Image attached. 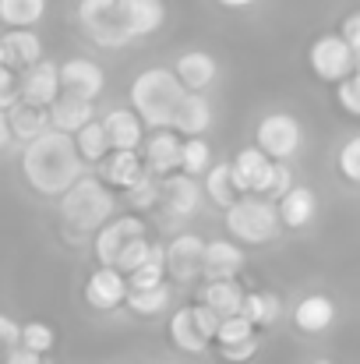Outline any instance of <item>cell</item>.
<instances>
[{"instance_id":"1","label":"cell","mask_w":360,"mask_h":364,"mask_svg":"<svg viewBox=\"0 0 360 364\" xmlns=\"http://www.w3.org/2000/svg\"><path fill=\"white\" fill-rule=\"evenodd\" d=\"M21 177L39 198H60L82 173L85 159L75 149V138L67 131L46 127L32 141L21 145Z\"/></svg>"},{"instance_id":"2","label":"cell","mask_w":360,"mask_h":364,"mask_svg":"<svg viewBox=\"0 0 360 364\" xmlns=\"http://www.w3.org/2000/svg\"><path fill=\"white\" fill-rule=\"evenodd\" d=\"M114 213H117V191H114L99 173H82V177L57 198L60 234H64L67 241H85V237L96 234Z\"/></svg>"},{"instance_id":"3","label":"cell","mask_w":360,"mask_h":364,"mask_svg":"<svg viewBox=\"0 0 360 364\" xmlns=\"http://www.w3.org/2000/svg\"><path fill=\"white\" fill-rule=\"evenodd\" d=\"M184 85L180 78L173 75V68H145L131 78L127 85V103L131 110L141 117V124L148 131L156 127H170L173 124V114L184 100Z\"/></svg>"},{"instance_id":"4","label":"cell","mask_w":360,"mask_h":364,"mask_svg":"<svg viewBox=\"0 0 360 364\" xmlns=\"http://www.w3.org/2000/svg\"><path fill=\"white\" fill-rule=\"evenodd\" d=\"M223 213H227V216H223L227 234L237 244H268V241H276V234L283 230L279 209H276V202L265 198V195L244 191Z\"/></svg>"},{"instance_id":"5","label":"cell","mask_w":360,"mask_h":364,"mask_svg":"<svg viewBox=\"0 0 360 364\" xmlns=\"http://www.w3.org/2000/svg\"><path fill=\"white\" fill-rule=\"evenodd\" d=\"M75 18H78L85 39L99 50H127L134 43V32L127 25L120 0H78Z\"/></svg>"},{"instance_id":"6","label":"cell","mask_w":360,"mask_h":364,"mask_svg":"<svg viewBox=\"0 0 360 364\" xmlns=\"http://www.w3.org/2000/svg\"><path fill=\"white\" fill-rule=\"evenodd\" d=\"M202 251H205V237L195 230H184L170 244H163L166 279L173 287H191L195 279H202Z\"/></svg>"},{"instance_id":"7","label":"cell","mask_w":360,"mask_h":364,"mask_svg":"<svg viewBox=\"0 0 360 364\" xmlns=\"http://www.w3.org/2000/svg\"><path fill=\"white\" fill-rule=\"evenodd\" d=\"M304 127L293 114H265L254 131V145L272 159H293L300 152Z\"/></svg>"},{"instance_id":"8","label":"cell","mask_w":360,"mask_h":364,"mask_svg":"<svg viewBox=\"0 0 360 364\" xmlns=\"http://www.w3.org/2000/svg\"><path fill=\"white\" fill-rule=\"evenodd\" d=\"M307 64H311V71H315L322 82H343V78L357 68V57H354V50H350V43H347L343 36L329 32V36H318V39L311 43Z\"/></svg>"},{"instance_id":"9","label":"cell","mask_w":360,"mask_h":364,"mask_svg":"<svg viewBox=\"0 0 360 364\" xmlns=\"http://www.w3.org/2000/svg\"><path fill=\"white\" fill-rule=\"evenodd\" d=\"M159 205L173 216V220H191L202 213L205 205V191H202V181L184 173V170H173L166 177H159Z\"/></svg>"},{"instance_id":"10","label":"cell","mask_w":360,"mask_h":364,"mask_svg":"<svg viewBox=\"0 0 360 364\" xmlns=\"http://www.w3.org/2000/svg\"><path fill=\"white\" fill-rule=\"evenodd\" d=\"M141 234H148V223H145L141 213H131V216H117L114 213L92 234V258H96V265H114L120 247L131 241V237H141Z\"/></svg>"},{"instance_id":"11","label":"cell","mask_w":360,"mask_h":364,"mask_svg":"<svg viewBox=\"0 0 360 364\" xmlns=\"http://www.w3.org/2000/svg\"><path fill=\"white\" fill-rule=\"evenodd\" d=\"M57 75H60V92L67 96L96 103L107 92V71L92 57H67L64 64H57Z\"/></svg>"},{"instance_id":"12","label":"cell","mask_w":360,"mask_h":364,"mask_svg":"<svg viewBox=\"0 0 360 364\" xmlns=\"http://www.w3.org/2000/svg\"><path fill=\"white\" fill-rule=\"evenodd\" d=\"M82 297H85V304H89L92 311L110 315V311L124 308V297H127V276L120 272L117 265H96V269L89 272L85 287H82Z\"/></svg>"},{"instance_id":"13","label":"cell","mask_w":360,"mask_h":364,"mask_svg":"<svg viewBox=\"0 0 360 364\" xmlns=\"http://www.w3.org/2000/svg\"><path fill=\"white\" fill-rule=\"evenodd\" d=\"M60 96V75H57V60L39 57L36 64L18 71V100L36 103V107H50Z\"/></svg>"},{"instance_id":"14","label":"cell","mask_w":360,"mask_h":364,"mask_svg":"<svg viewBox=\"0 0 360 364\" xmlns=\"http://www.w3.org/2000/svg\"><path fill=\"white\" fill-rule=\"evenodd\" d=\"M230 163H234V181H237L240 195L244 191L268 195V184H272V173H276V159L272 156H265L258 145H244Z\"/></svg>"},{"instance_id":"15","label":"cell","mask_w":360,"mask_h":364,"mask_svg":"<svg viewBox=\"0 0 360 364\" xmlns=\"http://www.w3.org/2000/svg\"><path fill=\"white\" fill-rule=\"evenodd\" d=\"M180 141H184V134H177L173 127H156L152 134H145V141H141L145 170L152 177H166V173L180 170Z\"/></svg>"},{"instance_id":"16","label":"cell","mask_w":360,"mask_h":364,"mask_svg":"<svg viewBox=\"0 0 360 364\" xmlns=\"http://www.w3.org/2000/svg\"><path fill=\"white\" fill-rule=\"evenodd\" d=\"M173 75L180 78L187 92H209L219 78V60L209 50H184L173 60Z\"/></svg>"},{"instance_id":"17","label":"cell","mask_w":360,"mask_h":364,"mask_svg":"<svg viewBox=\"0 0 360 364\" xmlns=\"http://www.w3.org/2000/svg\"><path fill=\"white\" fill-rule=\"evenodd\" d=\"M96 173L114 188V191H124V188H131L141 173H148L145 170V159H141V152L138 149H110L99 163H96Z\"/></svg>"},{"instance_id":"18","label":"cell","mask_w":360,"mask_h":364,"mask_svg":"<svg viewBox=\"0 0 360 364\" xmlns=\"http://www.w3.org/2000/svg\"><path fill=\"white\" fill-rule=\"evenodd\" d=\"M247 255L234 237H212L202 251V279H219V276H237L244 269Z\"/></svg>"},{"instance_id":"19","label":"cell","mask_w":360,"mask_h":364,"mask_svg":"<svg viewBox=\"0 0 360 364\" xmlns=\"http://www.w3.org/2000/svg\"><path fill=\"white\" fill-rule=\"evenodd\" d=\"M276 209H279V223L286 230H304L315 216H318V195L311 188H290L276 198Z\"/></svg>"},{"instance_id":"20","label":"cell","mask_w":360,"mask_h":364,"mask_svg":"<svg viewBox=\"0 0 360 364\" xmlns=\"http://www.w3.org/2000/svg\"><path fill=\"white\" fill-rule=\"evenodd\" d=\"M99 121L107 127L110 149H141L148 127L141 124V117H138L131 107H114V110H107Z\"/></svg>"},{"instance_id":"21","label":"cell","mask_w":360,"mask_h":364,"mask_svg":"<svg viewBox=\"0 0 360 364\" xmlns=\"http://www.w3.org/2000/svg\"><path fill=\"white\" fill-rule=\"evenodd\" d=\"M212 121H216V114H212L209 96H205V92H184V100H180V107H177L170 127H173L177 134L191 138V134H205V131L212 127Z\"/></svg>"},{"instance_id":"22","label":"cell","mask_w":360,"mask_h":364,"mask_svg":"<svg viewBox=\"0 0 360 364\" xmlns=\"http://www.w3.org/2000/svg\"><path fill=\"white\" fill-rule=\"evenodd\" d=\"M198 301L205 308H212L219 318L237 315L240 301H244V287L237 283V276H219V279H202L198 287Z\"/></svg>"},{"instance_id":"23","label":"cell","mask_w":360,"mask_h":364,"mask_svg":"<svg viewBox=\"0 0 360 364\" xmlns=\"http://www.w3.org/2000/svg\"><path fill=\"white\" fill-rule=\"evenodd\" d=\"M332 322H336V301L325 297V294H307V297L293 308V326H297L300 333L318 336V333H325Z\"/></svg>"},{"instance_id":"24","label":"cell","mask_w":360,"mask_h":364,"mask_svg":"<svg viewBox=\"0 0 360 364\" xmlns=\"http://www.w3.org/2000/svg\"><path fill=\"white\" fill-rule=\"evenodd\" d=\"M166 333H170V343H173L180 354H187V358H202V354L209 350V340H205V336L198 333V326H195L191 304H184V308H177V311L170 315Z\"/></svg>"},{"instance_id":"25","label":"cell","mask_w":360,"mask_h":364,"mask_svg":"<svg viewBox=\"0 0 360 364\" xmlns=\"http://www.w3.org/2000/svg\"><path fill=\"white\" fill-rule=\"evenodd\" d=\"M46 114H50V127H57V131H67V134H75L82 124H89L96 117V103H89V100H78V96H67V92H60L50 107H46Z\"/></svg>"},{"instance_id":"26","label":"cell","mask_w":360,"mask_h":364,"mask_svg":"<svg viewBox=\"0 0 360 364\" xmlns=\"http://www.w3.org/2000/svg\"><path fill=\"white\" fill-rule=\"evenodd\" d=\"M127 25L134 32V39H148L166 25V4L163 0H120Z\"/></svg>"},{"instance_id":"27","label":"cell","mask_w":360,"mask_h":364,"mask_svg":"<svg viewBox=\"0 0 360 364\" xmlns=\"http://www.w3.org/2000/svg\"><path fill=\"white\" fill-rule=\"evenodd\" d=\"M202 191H205V202H212L216 209H227L240 195L237 181H234V163L230 159L209 163V170L202 173Z\"/></svg>"},{"instance_id":"28","label":"cell","mask_w":360,"mask_h":364,"mask_svg":"<svg viewBox=\"0 0 360 364\" xmlns=\"http://www.w3.org/2000/svg\"><path fill=\"white\" fill-rule=\"evenodd\" d=\"M170 304H173V283L170 279H163L156 287H145V290H127V297H124V308L138 318H156Z\"/></svg>"},{"instance_id":"29","label":"cell","mask_w":360,"mask_h":364,"mask_svg":"<svg viewBox=\"0 0 360 364\" xmlns=\"http://www.w3.org/2000/svg\"><path fill=\"white\" fill-rule=\"evenodd\" d=\"M0 36H4L7 64H11L14 71H21V68H28V64H36V60L43 57V39H39L36 28H7V32H0Z\"/></svg>"},{"instance_id":"30","label":"cell","mask_w":360,"mask_h":364,"mask_svg":"<svg viewBox=\"0 0 360 364\" xmlns=\"http://www.w3.org/2000/svg\"><path fill=\"white\" fill-rule=\"evenodd\" d=\"M240 315H244L254 329H265V326H276V322L283 318V301H279V294H272V290H244Z\"/></svg>"},{"instance_id":"31","label":"cell","mask_w":360,"mask_h":364,"mask_svg":"<svg viewBox=\"0 0 360 364\" xmlns=\"http://www.w3.org/2000/svg\"><path fill=\"white\" fill-rule=\"evenodd\" d=\"M7 124H11V134H14V141H32L36 134H43L46 127H50V114H46V107H36V103H25V100H18L11 110H7Z\"/></svg>"},{"instance_id":"32","label":"cell","mask_w":360,"mask_h":364,"mask_svg":"<svg viewBox=\"0 0 360 364\" xmlns=\"http://www.w3.org/2000/svg\"><path fill=\"white\" fill-rule=\"evenodd\" d=\"M71 138H75V149H78V156L85 159V166H89V163L96 166V163L110 152V138H107V127H103L99 117H92L89 124H82Z\"/></svg>"},{"instance_id":"33","label":"cell","mask_w":360,"mask_h":364,"mask_svg":"<svg viewBox=\"0 0 360 364\" xmlns=\"http://www.w3.org/2000/svg\"><path fill=\"white\" fill-rule=\"evenodd\" d=\"M46 18V0H0L4 28H36Z\"/></svg>"},{"instance_id":"34","label":"cell","mask_w":360,"mask_h":364,"mask_svg":"<svg viewBox=\"0 0 360 364\" xmlns=\"http://www.w3.org/2000/svg\"><path fill=\"white\" fill-rule=\"evenodd\" d=\"M212 163V145L205 134H191L180 141V170L191 173V177H202Z\"/></svg>"},{"instance_id":"35","label":"cell","mask_w":360,"mask_h":364,"mask_svg":"<svg viewBox=\"0 0 360 364\" xmlns=\"http://www.w3.org/2000/svg\"><path fill=\"white\" fill-rule=\"evenodd\" d=\"M124 198H127V205H131V213H152V209H159V177H152V173H141L131 188H124Z\"/></svg>"},{"instance_id":"36","label":"cell","mask_w":360,"mask_h":364,"mask_svg":"<svg viewBox=\"0 0 360 364\" xmlns=\"http://www.w3.org/2000/svg\"><path fill=\"white\" fill-rule=\"evenodd\" d=\"M18 343L28 347V350H36V354H53V347H57V329H53L50 322H43V318H32V322H25V326L18 329Z\"/></svg>"},{"instance_id":"37","label":"cell","mask_w":360,"mask_h":364,"mask_svg":"<svg viewBox=\"0 0 360 364\" xmlns=\"http://www.w3.org/2000/svg\"><path fill=\"white\" fill-rule=\"evenodd\" d=\"M159 247H163V244H156L152 237H148V234H141V237H131V241H127V244H124V247L117 251L114 265H117L120 272L127 276L131 269H138L141 262H148V258H152V255H156Z\"/></svg>"},{"instance_id":"38","label":"cell","mask_w":360,"mask_h":364,"mask_svg":"<svg viewBox=\"0 0 360 364\" xmlns=\"http://www.w3.org/2000/svg\"><path fill=\"white\" fill-rule=\"evenodd\" d=\"M163 279H166V262H163V247H159L148 262H141L138 269L127 272V290H145V287H156Z\"/></svg>"},{"instance_id":"39","label":"cell","mask_w":360,"mask_h":364,"mask_svg":"<svg viewBox=\"0 0 360 364\" xmlns=\"http://www.w3.org/2000/svg\"><path fill=\"white\" fill-rule=\"evenodd\" d=\"M258 329L244 318V315H227V318H219V329H216V340L212 343H237V340H247V336H254Z\"/></svg>"},{"instance_id":"40","label":"cell","mask_w":360,"mask_h":364,"mask_svg":"<svg viewBox=\"0 0 360 364\" xmlns=\"http://www.w3.org/2000/svg\"><path fill=\"white\" fill-rule=\"evenodd\" d=\"M336 100L347 114L360 117V68H354L343 82H336Z\"/></svg>"},{"instance_id":"41","label":"cell","mask_w":360,"mask_h":364,"mask_svg":"<svg viewBox=\"0 0 360 364\" xmlns=\"http://www.w3.org/2000/svg\"><path fill=\"white\" fill-rule=\"evenodd\" d=\"M258 347H261L258 333H254V336H247V340H237V343H216L219 358H223L227 364H244V361H251V358L258 354Z\"/></svg>"},{"instance_id":"42","label":"cell","mask_w":360,"mask_h":364,"mask_svg":"<svg viewBox=\"0 0 360 364\" xmlns=\"http://www.w3.org/2000/svg\"><path fill=\"white\" fill-rule=\"evenodd\" d=\"M339 173H343L350 184H360V134H354V138L339 149Z\"/></svg>"},{"instance_id":"43","label":"cell","mask_w":360,"mask_h":364,"mask_svg":"<svg viewBox=\"0 0 360 364\" xmlns=\"http://www.w3.org/2000/svg\"><path fill=\"white\" fill-rule=\"evenodd\" d=\"M18 329H21V322H14L11 315L0 311V364H7V354L18 347Z\"/></svg>"},{"instance_id":"44","label":"cell","mask_w":360,"mask_h":364,"mask_svg":"<svg viewBox=\"0 0 360 364\" xmlns=\"http://www.w3.org/2000/svg\"><path fill=\"white\" fill-rule=\"evenodd\" d=\"M191 311H195V326H198V333L212 343V340H216V329H219V315H216L212 308H205L202 301L191 304Z\"/></svg>"},{"instance_id":"45","label":"cell","mask_w":360,"mask_h":364,"mask_svg":"<svg viewBox=\"0 0 360 364\" xmlns=\"http://www.w3.org/2000/svg\"><path fill=\"white\" fill-rule=\"evenodd\" d=\"M293 188V173H290V166H286V159H276V173H272V184H268V195L265 198H279L283 191H290Z\"/></svg>"},{"instance_id":"46","label":"cell","mask_w":360,"mask_h":364,"mask_svg":"<svg viewBox=\"0 0 360 364\" xmlns=\"http://www.w3.org/2000/svg\"><path fill=\"white\" fill-rule=\"evenodd\" d=\"M7 364H57L50 354H36V350H28V347H14L11 354H7Z\"/></svg>"},{"instance_id":"47","label":"cell","mask_w":360,"mask_h":364,"mask_svg":"<svg viewBox=\"0 0 360 364\" xmlns=\"http://www.w3.org/2000/svg\"><path fill=\"white\" fill-rule=\"evenodd\" d=\"M347 43H350V50H354V57H357L360 64V11H354L347 21H343V32H339Z\"/></svg>"},{"instance_id":"48","label":"cell","mask_w":360,"mask_h":364,"mask_svg":"<svg viewBox=\"0 0 360 364\" xmlns=\"http://www.w3.org/2000/svg\"><path fill=\"white\" fill-rule=\"evenodd\" d=\"M11 141H14V134H11V124H7V110H0V152H7Z\"/></svg>"},{"instance_id":"49","label":"cell","mask_w":360,"mask_h":364,"mask_svg":"<svg viewBox=\"0 0 360 364\" xmlns=\"http://www.w3.org/2000/svg\"><path fill=\"white\" fill-rule=\"evenodd\" d=\"M0 89H18V71L11 64H0Z\"/></svg>"},{"instance_id":"50","label":"cell","mask_w":360,"mask_h":364,"mask_svg":"<svg viewBox=\"0 0 360 364\" xmlns=\"http://www.w3.org/2000/svg\"><path fill=\"white\" fill-rule=\"evenodd\" d=\"M212 4H219V7H227V11H247V7H254V4H261V0H212Z\"/></svg>"},{"instance_id":"51","label":"cell","mask_w":360,"mask_h":364,"mask_svg":"<svg viewBox=\"0 0 360 364\" xmlns=\"http://www.w3.org/2000/svg\"><path fill=\"white\" fill-rule=\"evenodd\" d=\"M18 103V89H0V110H11Z\"/></svg>"},{"instance_id":"52","label":"cell","mask_w":360,"mask_h":364,"mask_svg":"<svg viewBox=\"0 0 360 364\" xmlns=\"http://www.w3.org/2000/svg\"><path fill=\"white\" fill-rule=\"evenodd\" d=\"M0 64H7V50H4V36H0Z\"/></svg>"},{"instance_id":"53","label":"cell","mask_w":360,"mask_h":364,"mask_svg":"<svg viewBox=\"0 0 360 364\" xmlns=\"http://www.w3.org/2000/svg\"><path fill=\"white\" fill-rule=\"evenodd\" d=\"M311 364H336V361H311Z\"/></svg>"},{"instance_id":"54","label":"cell","mask_w":360,"mask_h":364,"mask_svg":"<svg viewBox=\"0 0 360 364\" xmlns=\"http://www.w3.org/2000/svg\"><path fill=\"white\" fill-rule=\"evenodd\" d=\"M163 364H184V361H163Z\"/></svg>"}]
</instances>
